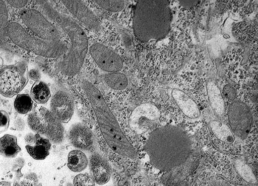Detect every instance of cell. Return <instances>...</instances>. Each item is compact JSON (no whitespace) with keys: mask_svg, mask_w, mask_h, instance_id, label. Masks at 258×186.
<instances>
[{"mask_svg":"<svg viewBox=\"0 0 258 186\" xmlns=\"http://www.w3.org/2000/svg\"><path fill=\"white\" fill-rule=\"evenodd\" d=\"M150 162L160 171L168 172L184 163L192 154L190 136L182 128L166 126L154 130L145 144Z\"/></svg>","mask_w":258,"mask_h":186,"instance_id":"cell-1","label":"cell"},{"mask_svg":"<svg viewBox=\"0 0 258 186\" xmlns=\"http://www.w3.org/2000/svg\"><path fill=\"white\" fill-rule=\"evenodd\" d=\"M82 88L94 112L104 139L115 152L125 158L135 159L137 153L120 129L102 94L92 83L84 80Z\"/></svg>","mask_w":258,"mask_h":186,"instance_id":"cell-2","label":"cell"},{"mask_svg":"<svg viewBox=\"0 0 258 186\" xmlns=\"http://www.w3.org/2000/svg\"><path fill=\"white\" fill-rule=\"evenodd\" d=\"M171 22L168 1H139L136 7L133 28L143 42L157 41L168 34Z\"/></svg>","mask_w":258,"mask_h":186,"instance_id":"cell-3","label":"cell"},{"mask_svg":"<svg viewBox=\"0 0 258 186\" xmlns=\"http://www.w3.org/2000/svg\"><path fill=\"white\" fill-rule=\"evenodd\" d=\"M68 36V51L58 60L57 66L68 77H74L80 72L88 51V39L82 28L72 19L57 16L55 22Z\"/></svg>","mask_w":258,"mask_h":186,"instance_id":"cell-4","label":"cell"},{"mask_svg":"<svg viewBox=\"0 0 258 186\" xmlns=\"http://www.w3.org/2000/svg\"><path fill=\"white\" fill-rule=\"evenodd\" d=\"M7 35L16 45L36 54L50 58L63 56L68 51V44L60 41H48L30 35L18 23L8 24Z\"/></svg>","mask_w":258,"mask_h":186,"instance_id":"cell-5","label":"cell"},{"mask_svg":"<svg viewBox=\"0 0 258 186\" xmlns=\"http://www.w3.org/2000/svg\"><path fill=\"white\" fill-rule=\"evenodd\" d=\"M30 129L48 139L51 143L60 144L65 139L63 123L47 108L37 106L29 114L27 119Z\"/></svg>","mask_w":258,"mask_h":186,"instance_id":"cell-6","label":"cell"},{"mask_svg":"<svg viewBox=\"0 0 258 186\" xmlns=\"http://www.w3.org/2000/svg\"><path fill=\"white\" fill-rule=\"evenodd\" d=\"M27 66L24 62L0 68V94L11 98L22 92L28 82Z\"/></svg>","mask_w":258,"mask_h":186,"instance_id":"cell-7","label":"cell"},{"mask_svg":"<svg viewBox=\"0 0 258 186\" xmlns=\"http://www.w3.org/2000/svg\"><path fill=\"white\" fill-rule=\"evenodd\" d=\"M21 19L26 27L40 38L48 41H60L57 28L41 12L35 10H26L21 13Z\"/></svg>","mask_w":258,"mask_h":186,"instance_id":"cell-8","label":"cell"},{"mask_svg":"<svg viewBox=\"0 0 258 186\" xmlns=\"http://www.w3.org/2000/svg\"><path fill=\"white\" fill-rule=\"evenodd\" d=\"M161 113L152 103H143L136 107L129 118V126L137 135L147 133L160 122Z\"/></svg>","mask_w":258,"mask_h":186,"instance_id":"cell-9","label":"cell"},{"mask_svg":"<svg viewBox=\"0 0 258 186\" xmlns=\"http://www.w3.org/2000/svg\"><path fill=\"white\" fill-rule=\"evenodd\" d=\"M228 115L233 134L241 139L247 138L253 120L251 111L248 106L243 102H234L229 107Z\"/></svg>","mask_w":258,"mask_h":186,"instance_id":"cell-10","label":"cell"},{"mask_svg":"<svg viewBox=\"0 0 258 186\" xmlns=\"http://www.w3.org/2000/svg\"><path fill=\"white\" fill-rule=\"evenodd\" d=\"M90 54L103 71L108 73L118 72L122 70L123 61L117 53L99 43H95L89 48Z\"/></svg>","mask_w":258,"mask_h":186,"instance_id":"cell-11","label":"cell"},{"mask_svg":"<svg viewBox=\"0 0 258 186\" xmlns=\"http://www.w3.org/2000/svg\"><path fill=\"white\" fill-rule=\"evenodd\" d=\"M64 4L71 14L91 31L98 32L101 30V24L97 16L84 3L78 0H63Z\"/></svg>","mask_w":258,"mask_h":186,"instance_id":"cell-12","label":"cell"},{"mask_svg":"<svg viewBox=\"0 0 258 186\" xmlns=\"http://www.w3.org/2000/svg\"><path fill=\"white\" fill-rule=\"evenodd\" d=\"M51 112L61 122L68 123L74 113V102L70 94L63 90L54 93L50 103Z\"/></svg>","mask_w":258,"mask_h":186,"instance_id":"cell-13","label":"cell"},{"mask_svg":"<svg viewBox=\"0 0 258 186\" xmlns=\"http://www.w3.org/2000/svg\"><path fill=\"white\" fill-rule=\"evenodd\" d=\"M200 162L198 153L191 154L184 163L180 165L171 171L166 172L162 177L161 181L166 185H175L186 180L198 166Z\"/></svg>","mask_w":258,"mask_h":186,"instance_id":"cell-14","label":"cell"},{"mask_svg":"<svg viewBox=\"0 0 258 186\" xmlns=\"http://www.w3.org/2000/svg\"><path fill=\"white\" fill-rule=\"evenodd\" d=\"M71 143L79 150L89 151L94 146V139L92 131L82 123H76L69 131Z\"/></svg>","mask_w":258,"mask_h":186,"instance_id":"cell-15","label":"cell"},{"mask_svg":"<svg viewBox=\"0 0 258 186\" xmlns=\"http://www.w3.org/2000/svg\"><path fill=\"white\" fill-rule=\"evenodd\" d=\"M90 171L95 183L99 185L107 183L111 177V167L109 162L102 156L95 152L90 157Z\"/></svg>","mask_w":258,"mask_h":186,"instance_id":"cell-16","label":"cell"},{"mask_svg":"<svg viewBox=\"0 0 258 186\" xmlns=\"http://www.w3.org/2000/svg\"><path fill=\"white\" fill-rule=\"evenodd\" d=\"M172 96L179 108L186 117L196 118L201 114L197 103L182 90L173 89Z\"/></svg>","mask_w":258,"mask_h":186,"instance_id":"cell-17","label":"cell"},{"mask_svg":"<svg viewBox=\"0 0 258 186\" xmlns=\"http://www.w3.org/2000/svg\"><path fill=\"white\" fill-rule=\"evenodd\" d=\"M35 142L32 146L27 145L26 148L29 154L33 159L36 160H44L49 155L51 148V143L45 138L39 134H35Z\"/></svg>","mask_w":258,"mask_h":186,"instance_id":"cell-18","label":"cell"},{"mask_svg":"<svg viewBox=\"0 0 258 186\" xmlns=\"http://www.w3.org/2000/svg\"><path fill=\"white\" fill-rule=\"evenodd\" d=\"M22 151L15 136L6 135L0 138V155L8 158H14Z\"/></svg>","mask_w":258,"mask_h":186,"instance_id":"cell-19","label":"cell"},{"mask_svg":"<svg viewBox=\"0 0 258 186\" xmlns=\"http://www.w3.org/2000/svg\"><path fill=\"white\" fill-rule=\"evenodd\" d=\"M207 92L212 108L218 114H223L225 109L224 101L218 87L214 82H210L207 84Z\"/></svg>","mask_w":258,"mask_h":186,"instance_id":"cell-20","label":"cell"},{"mask_svg":"<svg viewBox=\"0 0 258 186\" xmlns=\"http://www.w3.org/2000/svg\"><path fill=\"white\" fill-rule=\"evenodd\" d=\"M88 164V159L83 151L77 150L69 153L68 166L71 171L74 172H80L85 170Z\"/></svg>","mask_w":258,"mask_h":186,"instance_id":"cell-21","label":"cell"},{"mask_svg":"<svg viewBox=\"0 0 258 186\" xmlns=\"http://www.w3.org/2000/svg\"><path fill=\"white\" fill-rule=\"evenodd\" d=\"M31 97L39 104L46 103L51 97L48 86L43 81H37L32 87Z\"/></svg>","mask_w":258,"mask_h":186,"instance_id":"cell-22","label":"cell"},{"mask_svg":"<svg viewBox=\"0 0 258 186\" xmlns=\"http://www.w3.org/2000/svg\"><path fill=\"white\" fill-rule=\"evenodd\" d=\"M103 79L110 88L115 90L125 89L128 84L127 77L119 72L106 74L103 76Z\"/></svg>","mask_w":258,"mask_h":186,"instance_id":"cell-23","label":"cell"},{"mask_svg":"<svg viewBox=\"0 0 258 186\" xmlns=\"http://www.w3.org/2000/svg\"><path fill=\"white\" fill-rule=\"evenodd\" d=\"M210 127L216 137L220 141L228 143L234 142V135L226 123L214 121L211 122Z\"/></svg>","mask_w":258,"mask_h":186,"instance_id":"cell-24","label":"cell"},{"mask_svg":"<svg viewBox=\"0 0 258 186\" xmlns=\"http://www.w3.org/2000/svg\"><path fill=\"white\" fill-rule=\"evenodd\" d=\"M33 102L30 96L27 94H18L14 102L16 111L21 114H28L32 110Z\"/></svg>","mask_w":258,"mask_h":186,"instance_id":"cell-25","label":"cell"},{"mask_svg":"<svg viewBox=\"0 0 258 186\" xmlns=\"http://www.w3.org/2000/svg\"><path fill=\"white\" fill-rule=\"evenodd\" d=\"M8 11L5 4L0 1V44H5L7 41Z\"/></svg>","mask_w":258,"mask_h":186,"instance_id":"cell-26","label":"cell"},{"mask_svg":"<svg viewBox=\"0 0 258 186\" xmlns=\"http://www.w3.org/2000/svg\"><path fill=\"white\" fill-rule=\"evenodd\" d=\"M94 2L103 9L113 12L122 11L126 5L123 0H97Z\"/></svg>","mask_w":258,"mask_h":186,"instance_id":"cell-27","label":"cell"},{"mask_svg":"<svg viewBox=\"0 0 258 186\" xmlns=\"http://www.w3.org/2000/svg\"><path fill=\"white\" fill-rule=\"evenodd\" d=\"M237 171L243 178L249 183H255L256 182V177L251 169L242 160H238L235 163Z\"/></svg>","mask_w":258,"mask_h":186,"instance_id":"cell-28","label":"cell"},{"mask_svg":"<svg viewBox=\"0 0 258 186\" xmlns=\"http://www.w3.org/2000/svg\"><path fill=\"white\" fill-rule=\"evenodd\" d=\"M38 184V178L35 173H30L28 174L22 175L17 177L15 181L14 186H36Z\"/></svg>","mask_w":258,"mask_h":186,"instance_id":"cell-29","label":"cell"},{"mask_svg":"<svg viewBox=\"0 0 258 186\" xmlns=\"http://www.w3.org/2000/svg\"><path fill=\"white\" fill-rule=\"evenodd\" d=\"M95 181L88 173H81L75 177L74 186H95Z\"/></svg>","mask_w":258,"mask_h":186,"instance_id":"cell-30","label":"cell"},{"mask_svg":"<svg viewBox=\"0 0 258 186\" xmlns=\"http://www.w3.org/2000/svg\"><path fill=\"white\" fill-rule=\"evenodd\" d=\"M10 115L4 110H0V134L7 131L10 126Z\"/></svg>","mask_w":258,"mask_h":186,"instance_id":"cell-31","label":"cell"},{"mask_svg":"<svg viewBox=\"0 0 258 186\" xmlns=\"http://www.w3.org/2000/svg\"><path fill=\"white\" fill-rule=\"evenodd\" d=\"M222 93V96L228 101H233L236 98L235 90L231 85H228L224 87Z\"/></svg>","mask_w":258,"mask_h":186,"instance_id":"cell-32","label":"cell"},{"mask_svg":"<svg viewBox=\"0 0 258 186\" xmlns=\"http://www.w3.org/2000/svg\"><path fill=\"white\" fill-rule=\"evenodd\" d=\"M24 163L25 162L23 159L19 158L16 159L13 167L14 171L16 172V178L23 175L22 173H21V169L24 167Z\"/></svg>","mask_w":258,"mask_h":186,"instance_id":"cell-33","label":"cell"},{"mask_svg":"<svg viewBox=\"0 0 258 186\" xmlns=\"http://www.w3.org/2000/svg\"><path fill=\"white\" fill-rule=\"evenodd\" d=\"M28 77L30 79L37 81H39L41 79V74L38 70L32 69L28 73Z\"/></svg>","mask_w":258,"mask_h":186,"instance_id":"cell-34","label":"cell"},{"mask_svg":"<svg viewBox=\"0 0 258 186\" xmlns=\"http://www.w3.org/2000/svg\"><path fill=\"white\" fill-rule=\"evenodd\" d=\"M8 3L10 4V6L16 8H21L26 6L28 4V1L27 0H22V1H7Z\"/></svg>","mask_w":258,"mask_h":186,"instance_id":"cell-35","label":"cell"},{"mask_svg":"<svg viewBox=\"0 0 258 186\" xmlns=\"http://www.w3.org/2000/svg\"><path fill=\"white\" fill-rule=\"evenodd\" d=\"M35 135L32 133L27 134L26 136V137H25V140H26L27 145H29V146H32V145L34 144L35 142Z\"/></svg>","mask_w":258,"mask_h":186,"instance_id":"cell-36","label":"cell"},{"mask_svg":"<svg viewBox=\"0 0 258 186\" xmlns=\"http://www.w3.org/2000/svg\"><path fill=\"white\" fill-rule=\"evenodd\" d=\"M182 7L186 8H190L194 7L198 2V1H180Z\"/></svg>","mask_w":258,"mask_h":186,"instance_id":"cell-37","label":"cell"},{"mask_svg":"<svg viewBox=\"0 0 258 186\" xmlns=\"http://www.w3.org/2000/svg\"><path fill=\"white\" fill-rule=\"evenodd\" d=\"M174 186H189V183L188 181L184 180L181 181L180 183H178L175 185H174Z\"/></svg>","mask_w":258,"mask_h":186,"instance_id":"cell-38","label":"cell"},{"mask_svg":"<svg viewBox=\"0 0 258 186\" xmlns=\"http://www.w3.org/2000/svg\"><path fill=\"white\" fill-rule=\"evenodd\" d=\"M0 186H11V184L10 182H8V181H0Z\"/></svg>","mask_w":258,"mask_h":186,"instance_id":"cell-39","label":"cell"},{"mask_svg":"<svg viewBox=\"0 0 258 186\" xmlns=\"http://www.w3.org/2000/svg\"><path fill=\"white\" fill-rule=\"evenodd\" d=\"M3 64V60L1 57H0V66H2Z\"/></svg>","mask_w":258,"mask_h":186,"instance_id":"cell-40","label":"cell"},{"mask_svg":"<svg viewBox=\"0 0 258 186\" xmlns=\"http://www.w3.org/2000/svg\"><path fill=\"white\" fill-rule=\"evenodd\" d=\"M66 186H74V184H73L72 183H69L66 184Z\"/></svg>","mask_w":258,"mask_h":186,"instance_id":"cell-41","label":"cell"},{"mask_svg":"<svg viewBox=\"0 0 258 186\" xmlns=\"http://www.w3.org/2000/svg\"><path fill=\"white\" fill-rule=\"evenodd\" d=\"M36 186H42V184L39 183V184H37Z\"/></svg>","mask_w":258,"mask_h":186,"instance_id":"cell-42","label":"cell"}]
</instances>
